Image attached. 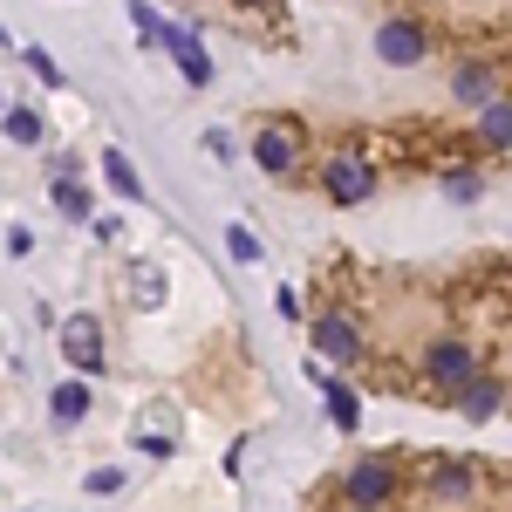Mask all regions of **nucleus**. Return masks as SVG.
<instances>
[{
  "label": "nucleus",
  "mask_w": 512,
  "mask_h": 512,
  "mask_svg": "<svg viewBox=\"0 0 512 512\" xmlns=\"http://www.w3.org/2000/svg\"><path fill=\"white\" fill-rule=\"evenodd\" d=\"M424 376H431L437 390H465V383H472L478 376V355L465 349V342H431V349H424Z\"/></svg>",
  "instance_id": "f257e3e1"
},
{
  "label": "nucleus",
  "mask_w": 512,
  "mask_h": 512,
  "mask_svg": "<svg viewBox=\"0 0 512 512\" xmlns=\"http://www.w3.org/2000/svg\"><path fill=\"white\" fill-rule=\"evenodd\" d=\"M62 355H69L76 376H96V369H103V328H96V315L62 321Z\"/></svg>",
  "instance_id": "f03ea898"
},
{
  "label": "nucleus",
  "mask_w": 512,
  "mask_h": 512,
  "mask_svg": "<svg viewBox=\"0 0 512 512\" xmlns=\"http://www.w3.org/2000/svg\"><path fill=\"white\" fill-rule=\"evenodd\" d=\"M321 185H328V198H335V205H362V198L376 192V171H369L362 158H335Z\"/></svg>",
  "instance_id": "7ed1b4c3"
},
{
  "label": "nucleus",
  "mask_w": 512,
  "mask_h": 512,
  "mask_svg": "<svg viewBox=\"0 0 512 512\" xmlns=\"http://www.w3.org/2000/svg\"><path fill=\"white\" fill-rule=\"evenodd\" d=\"M390 465H383V458H362V465H355L349 478H342V492H349L355 506H383V499H390Z\"/></svg>",
  "instance_id": "20e7f679"
},
{
  "label": "nucleus",
  "mask_w": 512,
  "mask_h": 512,
  "mask_svg": "<svg viewBox=\"0 0 512 512\" xmlns=\"http://www.w3.org/2000/svg\"><path fill=\"white\" fill-rule=\"evenodd\" d=\"M315 349L335 355V362H355V355H362V335H355L342 315H321V321H315Z\"/></svg>",
  "instance_id": "39448f33"
},
{
  "label": "nucleus",
  "mask_w": 512,
  "mask_h": 512,
  "mask_svg": "<svg viewBox=\"0 0 512 512\" xmlns=\"http://www.w3.org/2000/svg\"><path fill=\"white\" fill-rule=\"evenodd\" d=\"M253 158L267 164V171H287V164H294V123H267V130L253 137Z\"/></svg>",
  "instance_id": "423d86ee"
},
{
  "label": "nucleus",
  "mask_w": 512,
  "mask_h": 512,
  "mask_svg": "<svg viewBox=\"0 0 512 512\" xmlns=\"http://www.w3.org/2000/svg\"><path fill=\"white\" fill-rule=\"evenodd\" d=\"M376 48H383V62H396V69L424 62V35H417V28H403V21H396V28H383V35H376Z\"/></svg>",
  "instance_id": "0eeeda50"
},
{
  "label": "nucleus",
  "mask_w": 512,
  "mask_h": 512,
  "mask_svg": "<svg viewBox=\"0 0 512 512\" xmlns=\"http://www.w3.org/2000/svg\"><path fill=\"white\" fill-rule=\"evenodd\" d=\"M171 55H178V69H185V82H198V89L212 82V55L198 48V35H192V28H178V35H171Z\"/></svg>",
  "instance_id": "6e6552de"
},
{
  "label": "nucleus",
  "mask_w": 512,
  "mask_h": 512,
  "mask_svg": "<svg viewBox=\"0 0 512 512\" xmlns=\"http://www.w3.org/2000/svg\"><path fill=\"white\" fill-rule=\"evenodd\" d=\"M499 403H506V390H499L492 376H472V383L458 390V410H465V417H492Z\"/></svg>",
  "instance_id": "1a4fd4ad"
},
{
  "label": "nucleus",
  "mask_w": 512,
  "mask_h": 512,
  "mask_svg": "<svg viewBox=\"0 0 512 512\" xmlns=\"http://www.w3.org/2000/svg\"><path fill=\"white\" fill-rule=\"evenodd\" d=\"M130 21L144 28V48H171V35H178V28L164 21V14L151 7V0H130Z\"/></svg>",
  "instance_id": "9d476101"
},
{
  "label": "nucleus",
  "mask_w": 512,
  "mask_h": 512,
  "mask_svg": "<svg viewBox=\"0 0 512 512\" xmlns=\"http://www.w3.org/2000/svg\"><path fill=\"white\" fill-rule=\"evenodd\" d=\"M103 178H110V192L130 198V205L144 198V185H137V171H130V158H123V151H103Z\"/></svg>",
  "instance_id": "9b49d317"
},
{
  "label": "nucleus",
  "mask_w": 512,
  "mask_h": 512,
  "mask_svg": "<svg viewBox=\"0 0 512 512\" xmlns=\"http://www.w3.org/2000/svg\"><path fill=\"white\" fill-rule=\"evenodd\" d=\"M48 410H55L62 424H76V417H89V390H82V383H62V390L48 396Z\"/></svg>",
  "instance_id": "f8f14e48"
},
{
  "label": "nucleus",
  "mask_w": 512,
  "mask_h": 512,
  "mask_svg": "<svg viewBox=\"0 0 512 512\" xmlns=\"http://www.w3.org/2000/svg\"><path fill=\"white\" fill-rule=\"evenodd\" d=\"M315 390L328 396V410H335V424H342V431H355V396L342 390V383H335V376H315Z\"/></svg>",
  "instance_id": "ddd939ff"
},
{
  "label": "nucleus",
  "mask_w": 512,
  "mask_h": 512,
  "mask_svg": "<svg viewBox=\"0 0 512 512\" xmlns=\"http://www.w3.org/2000/svg\"><path fill=\"white\" fill-rule=\"evenodd\" d=\"M478 130H485L492 144H512V103H485V110H478Z\"/></svg>",
  "instance_id": "4468645a"
},
{
  "label": "nucleus",
  "mask_w": 512,
  "mask_h": 512,
  "mask_svg": "<svg viewBox=\"0 0 512 512\" xmlns=\"http://www.w3.org/2000/svg\"><path fill=\"white\" fill-rule=\"evenodd\" d=\"M458 103L485 110V103H492V76H485V69H465V76H458Z\"/></svg>",
  "instance_id": "2eb2a0df"
},
{
  "label": "nucleus",
  "mask_w": 512,
  "mask_h": 512,
  "mask_svg": "<svg viewBox=\"0 0 512 512\" xmlns=\"http://www.w3.org/2000/svg\"><path fill=\"white\" fill-rule=\"evenodd\" d=\"M7 137L14 144H41V117L35 110H7Z\"/></svg>",
  "instance_id": "dca6fc26"
},
{
  "label": "nucleus",
  "mask_w": 512,
  "mask_h": 512,
  "mask_svg": "<svg viewBox=\"0 0 512 512\" xmlns=\"http://www.w3.org/2000/svg\"><path fill=\"white\" fill-rule=\"evenodd\" d=\"M444 192L458 198V205H472V198H485V178H478V171H451V178H444Z\"/></svg>",
  "instance_id": "f3484780"
},
{
  "label": "nucleus",
  "mask_w": 512,
  "mask_h": 512,
  "mask_svg": "<svg viewBox=\"0 0 512 512\" xmlns=\"http://www.w3.org/2000/svg\"><path fill=\"white\" fill-rule=\"evenodd\" d=\"M55 205H62L69 219H89V192H82L76 178H62V185H55Z\"/></svg>",
  "instance_id": "a211bd4d"
},
{
  "label": "nucleus",
  "mask_w": 512,
  "mask_h": 512,
  "mask_svg": "<svg viewBox=\"0 0 512 512\" xmlns=\"http://www.w3.org/2000/svg\"><path fill=\"white\" fill-rule=\"evenodd\" d=\"M226 253L233 260H260V239L246 233V226H226Z\"/></svg>",
  "instance_id": "6ab92c4d"
},
{
  "label": "nucleus",
  "mask_w": 512,
  "mask_h": 512,
  "mask_svg": "<svg viewBox=\"0 0 512 512\" xmlns=\"http://www.w3.org/2000/svg\"><path fill=\"white\" fill-rule=\"evenodd\" d=\"M28 69H35L48 89H62V69H55V55H41V48H28Z\"/></svg>",
  "instance_id": "aec40b11"
},
{
  "label": "nucleus",
  "mask_w": 512,
  "mask_h": 512,
  "mask_svg": "<svg viewBox=\"0 0 512 512\" xmlns=\"http://www.w3.org/2000/svg\"><path fill=\"white\" fill-rule=\"evenodd\" d=\"M437 492H472V478L458 472V465H444V472H437Z\"/></svg>",
  "instance_id": "412c9836"
}]
</instances>
